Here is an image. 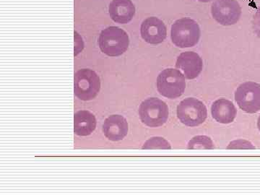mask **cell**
<instances>
[{
    "label": "cell",
    "instance_id": "6da1fadb",
    "mask_svg": "<svg viewBox=\"0 0 260 195\" xmlns=\"http://www.w3.org/2000/svg\"><path fill=\"white\" fill-rule=\"evenodd\" d=\"M99 47L109 56H119L129 47L127 34L119 27L110 26L103 30L99 39Z\"/></svg>",
    "mask_w": 260,
    "mask_h": 195
},
{
    "label": "cell",
    "instance_id": "7a4b0ae2",
    "mask_svg": "<svg viewBox=\"0 0 260 195\" xmlns=\"http://www.w3.org/2000/svg\"><path fill=\"white\" fill-rule=\"evenodd\" d=\"M200 34L199 25L189 18L179 19L174 22L171 31L172 42L179 48L194 47L199 42Z\"/></svg>",
    "mask_w": 260,
    "mask_h": 195
},
{
    "label": "cell",
    "instance_id": "3957f363",
    "mask_svg": "<svg viewBox=\"0 0 260 195\" xmlns=\"http://www.w3.org/2000/svg\"><path fill=\"white\" fill-rule=\"evenodd\" d=\"M157 88L162 96L175 99L181 96L186 88L185 77L179 70H164L157 78Z\"/></svg>",
    "mask_w": 260,
    "mask_h": 195
},
{
    "label": "cell",
    "instance_id": "277c9868",
    "mask_svg": "<svg viewBox=\"0 0 260 195\" xmlns=\"http://www.w3.org/2000/svg\"><path fill=\"white\" fill-rule=\"evenodd\" d=\"M140 119L150 127L164 125L169 119V107L165 102L157 98L146 99L140 104Z\"/></svg>",
    "mask_w": 260,
    "mask_h": 195
},
{
    "label": "cell",
    "instance_id": "5b68a950",
    "mask_svg": "<svg viewBox=\"0 0 260 195\" xmlns=\"http://www.w3.org/2000/svg\"><path fill=\"white\" fill-rule=\"evenodd\" d=\"M100 88V78L93 70L82 69L75 73L74 93L80 100L90 101L95 99Z\"/></svg>",
    "mask_w": 260,
    "mask_h": 195
},
{
    "label": "cell",
    "instance_id": "8992f818",
    "mask_svg": "<svg viewBox=\"0 0 260 195\" xmlns=\"http://www.w3.org/2000/svg\"><path fill=\"white\" fill-rule=\"evenodd\" d=\"M208 116L205 104L194 98L184 99L177 107V116L186 126H197L204 123Z\"/></svg>",
    "mask_w": 260,
    "mask_h": 195
},
{
    "label": "cell",
    "instance_id": "52a82bcc",
    "mask_svg": "<svg viewBox=\"0 0 260 195\" xmlns=\"http://www.w3.org/2000/svg\"><path fill=\"white\" fill-rule=\"evenodd\" d=\"M235 100L242 110L248 114L260 111V84L246 82L241 84L235 92Z\"/></svg>",
    "mask_w": 260,
    "mask_h": 195
},
{
    "label": "cell",
    "instance_id": "ba28073f",
    "mask_svg": "<svg viewBox=\"0 0 260 195\" xmlns=\"http://www.w3.org/2000/svg\"><path fill=\"white\" fill-rule=\"evenodd\" d=\"M213 18L223 25H234L242 15V8L237 0H215L211 7Z\"/></svg>",
    "mask_w": 260,
    "mask_h": 195
},
{
    "label": "cell",
    "instance_id": "9c48e42d",
    "mask_svg": "<svg viewBox=\"0 0 260 195\" xmlns=\"http://www.w3.org/2000/svg\"><path fill=\"white\" fill-rule=\"evenodd\" d=\"M143 40L148 44H161L167 36V29L162 20L155 17L145 19L140 27Z\"/></svg>",
    "mask_w": 260,
    "mask_h": 195
},
{
    "label": "cell",
    "instance_id": "30bf717a",
    "mask_svg": "<svg viewBox=\"0 0 260 195\" xmlns=\"http://www.w3.org/2000/svg\"><path fill=\"white\" fill-rule=\"evenodd\" d=\"M176 67L182 70L186 79L198 78L203 68V61L199 54L194 51H186L178 56Z\"/></svg>",
    "mask_w": 260,
    "mask_h": 195
},
{
    "label": "cell",
    "instance_id": "8fae6325",
    "mask_svg": "<svg viewBox=\"0 0 260 195\" xmlns=\"http://www.w3.org/2000/svg\"><path fill=\"white\" fill-rule=\"evenodd\" d=\"M128 123L121 115H112L104 121L103 132L108 139L119 141L124 139L128 133Z\"/></svg>",
    "mask_w": 260,
    "mask_h": 195
},
{
    "label": "cell",
    "instance_id": "7c38bea8",
    "mask_svg": "<svg viewBox=\"0 0 260 195\" xmlns=\"http://www.w3.org/2000/svg\"><path fill=\"white\" fill-rule=\"evenodd\" d=\"M109 13L116 23L126 24L135 16V7L131 0H112L109 5Z\"/></svg>",
    "mask_w": 260,
    "mask_h": 195
},
{
    "label": "cell",
    "instance_id": "4fadbf2b",
    "mask_svg": "<svg viewBox=\"0 0 260 195\" xmlns=\"http://www.w3.org/2000/svg\"><path fill=\"white\" fill-rule=\"evenodd\" d=\"M211 114L213 119L218 122L229 124L235 119L237 111L232 102L225 99H220L212 105Z\"/></svg>",
    "mask_w": 260,
    "mask_h": 195
},
{
    "label": "cell",
    "instance_id": "5bb4252c",
    "mask_svg": "<svg viewBox=\"0 0 260 195\" xmlns=\"http://www.w3.org/2000/svg\"><path fill=\"white\" fill-rule=\"evenodd\" d=\"M96 126V119L88 111H79L74 116V132L79 136L91 134Z\"/></svg>",
    "mask_w": 260,
    "mask_h": 195
},
{
    "label": "cell",
    "instance_id": "9a60e30c",
    "mask_svg": "<svg viewBox=\"0 0 260 195\" xmlns=\"http://www.w3.org/2000/svg\"><path fill=\"white\" fill-rule=\"evenodd\" d=\"M214 144L212 140L204 135L194 137L188 143V148L191 150H210L213 149Z\"/></svg>",
    "mask_w": 260,
    "mask_h": 195
},
{
    "label": "cell",
    "instance_id": "2e32d148",
    "mask_svg": "<svg viewBox=\"0 0 260 195\" xmlns=\"http://www.w3.org/2000/svg\"><path fill=\"white\" fill-rule=\"evenodd\" d=\"M171 148L169 142L160 137L150 138L143 147L145 150H170Z\"/></svg>",
    "mask_w": 260,
    "mask_h": 195
},
{
    "label": "cell",
    "instance_id": "e0dca14e",
    "mask_svg": "<svg viewBox=\"0 0 260 195\" xmlns=\"http://www.w3.org/2000/svg\"><path fill=\"white\" fill-rule=\"evenodd\" d=\"M227 148L232 150H251L255 149V147L247 140H238L232 142Z\"/></svg>",
    "mask_w": 260,
    "mask_h": 195
},
{
    "label": "cell",
    "instance_id": "ac0fdd59",
    "mask_svg": "<svg viewBox=\"0 0 260 195\" xmlns=\"http://www.w3.org/2000/svg\"><path fill=\"white\" fill-rule=\"evenodd\" d=\"M84 48V43L81 37L76 31H75V56L78 55Z\"/></svg>",
    "mask_w": 260,
    "mask_h": 195
},
{
    "label": "cell",
    "instance_id": "d6986e66",
    "mask_svg": "<svg viewBox=\"0 0 260 195\" xmlns=\"http://www.w3.org/2000/svg\"><path fill=\"white\" fill-rule=\"evenodd\" d=\"M252 28L256 35L260 38V8L253 17Z\"/></svg>",
    "mask_w": 260,
    "mask_h": 195
},
{
    "label": "cell",
    "instance_id": "ffe728a7",
    "mask_svg": "<svg viewBox=\"0 0 260 195\" xmlns=\"http://www.w3.org/2000/svg\"><path fill=\"white\" fill-rule=\"evenodd\" d=\"M257 127H258V129H259V132H260V116H259V118H258Z\"/></svg>",
    "mask_w": 260,
    "mask_h": 195
},
{
    "label": "cell",
    "instance_id": "44dd1931",
    "mask_svg": "<svg viewBox=\"0 0 260 195\" xmlns=\"http://www.w3.org/2000/svg\"><path fill=\"white\" fill-rule=\"evenodd\" d=\"M198 1L202 2V3H208V2H211L213 0H198Z\"/></svg>",
    "mask_w": 260,
    "mask_h": 195
}]
</instances>
